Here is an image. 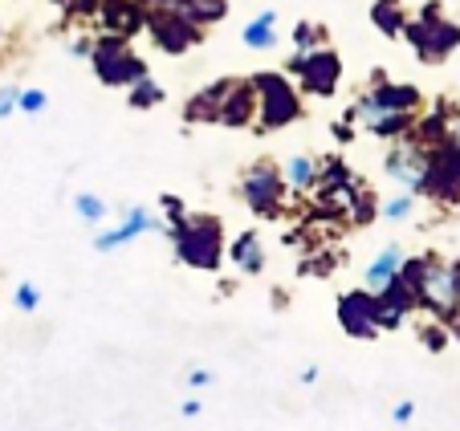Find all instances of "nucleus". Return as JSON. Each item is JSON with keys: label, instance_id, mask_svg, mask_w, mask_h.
I'll list each match as a JSON object with an SVG mask.
<instances>
[{"label": "nucleus", "instance_id": "f257e3e1", "mask_svg": "<svg viewBox=\"0 0 460 431\" xmlns=\"http://www.w3.org/2000/svg\"><path fill=\"white\" fill-rule=\"evenodd\" d=\"M167 236L175 244V260L200 273H217L225 265V228L217 216H183L175 224H167Z\"/></svg>", "mask_w": 460, "mask_h": 431}, {"label": "nucleus", "instance_id": "f03ea898", "mask_svg": "<svg viewBox=\"0 0 460 431\" xmlns=\"http://www.w3.org/2000/svg\"><path fill=\"white\" fill-rule=\"evenodd\" d=\"M420 310H428L436 321L448 326L460 313V260H444L436 252H424V273L416 289Z\"/></svg>", "mask_w": 460, "mask_h": 431}, {"label": "nucleus", "instance_id": "7ed1b4c3", "mask_svg": "<svg viewBox=\"0 0 460 431\" xmlns=\"http://www.w3.org/2000/svg\"><path fill=\"white\" fill-rule=\"evenodd\" d=\"M249 82L257 90V130H281L302 119V98L289 86V74L265 69V74H252Z\"/></svg>", "mask_w": 460, "mask_h": 431}, {"label": "nucleus", "instance_id": "20e7f679", "mask_svg": "<svg viewBox=\"0 0 460 431\" xmlns=\"http://www.w3.org/2000/svg\"><path fill=\"white\" fill-rule=\"evenodd\" d=\"M241 199L249 204L252 216H261V220H278L281 212H286V180H281V167L273 163V159H257V163L244 167L241 175Z\"/></svg>", "mask_w": 460, "mask_h": 431}, {"label": "nucleus", "instance_id": "39448f33", "mask_svg": "<svg viewBox=\"0 0 460 431\" xmlns=\"http://www.w3.org/2000/svg\"><path fill=\"white\" fill-rule=\"evenodd\" d=\"M403 37H408V45L416 49L420 61L440 66V61L460 45V25H452V21L440 17V4H424L420 21H408V25H403Z\"/></svg>", "mask_w": 460, "mask_h": 431}, {"label": "nucleus", "instance_id": "423d86ee", "mask_svg": "<svg viewBox=\"0 0 460 431\" xmlns=\"http://www.w3.org/2000/svg\"><path fill=\"white\" fill-rule=\"evenodd\" d=\"M86 61L94 66V74H98V82H102V86H130L135 78H143V74H147V61L130 49L127 37H114V33L98 37Z\"/></svg>", "mask_w": 460, "mask_h": 431}, {"label": "nucleus", "instance_id": "0eeeda50", "mask_svg": "<svg viewBox=\"0 0 460 431\" xmlns=\"http://www.w3.org/2000/svg\"><path fill=\"white\" fill-rule=\"evenodd\" d=\"M432 199L440 207H456L460 204V143L444 138L428 151V172H424V191L420 199Z\"/></svg>", "mask_w": 460, "mask_h": 431}, {"label": "nucleus", "instance_id": "6e6552de", "mask_svg": "<svg viewBox=\"0 0 460 431\" xmlns=\"http://www.w3.org/2000/svg\"><path fill=\"white\" fill-rule=\"evenodd\" d=\"M286 74H294V78L302 82L305 94L331 98L342 82V57L331 49V45H318V49H305V53L297 49L294 57H289Z\"/></svg>", "mask_w": 460, "mask_h": 431}, {"label": "nucleus", "instance_id": "1a4fd4ad", "mask_svg": "<svg viewBox=\"0 0 460 431\" xmlns=\"http://www.w3.org/2000/svg\"><path fill=\"white\" fill-rule=\"evenodd\" d=\"M428 151L416 135H400V138H391V147L387 155H383V172L391 175V180L400 183L403 191H411V196L420 199V191H424V172H428Z\"/></svg>", "mask_w": 460, "mask_h": 431}, {"label": "nucleus", "instance_id": "9d476101", "mask_svg": "<svg viewBox=\"0 0 460 431\" xmlns=\"http://www.w3.org/2000/svg\"><path fill=\"white\" fill-rule=\"evenodd\" d=\"M147 33L155 37V45L164 53L180 57V53H188L191 45L200 41L204 29H196L191 21H183L175 9H164V4H155V9H147Z\"/></svg>", "mask_w": 460, "mask_h": 431}, {"label": "nucleus", "instance_id": "9b49d317", "mask_svg": "<svg viewBox=\"0 0 460 431\" xmlns=\"http://www.w3.org/2000/svg\"><path fill=\"white\" fill-rule=\"evenodd\" d=\"M375 294L371 289H350V294L339 297V326L347 338H355V342H371V338H379V318H375Z\"/></svg>", "mask_w": 460, "mask_h": 431}, {"label": "nucleus", "instance_id": "f8f14e48", "mask_svg": "<svg viewBox=\"0 0 460 431\" xmlns=\"http://www.w3.org/2000/svg\"><path fill=\"white\" fill-rule=\"evenodd\" d=\"M347 119L355 122V127H363L367 135L375 138H400L411 130V122H416V114H403V110H383V106H375L367 94L355 98V106L347 110Z\"/></svg>", "mask_w": 460, "mask_h": 431}, {"label": "nucleus", "instance_id": "ddd939ff", "mask_svg": "<svg viewBox=\"0 0 460 431\" xmlns=\"http://www.w3.org/2000/svg\"><path fill=\"white\" fill-rule=\"evenodd\" d=\"M147 233H167V224L164 220H155L147 207H130V212H122L119 224L102 228V233L94 236V249L98 252H114V249H122V244H130L135 236H147Z\"/></svg>", "mask_w": 460, "mask_h": 431}, {"label": "nucleus", "instance_id": "4468645a", "mask_svg": "<svg viewBox=\"0 0 460 431\" xmlns=\"http://www.w3.org/2000/svg\"><path fill=\"white\" fill-rule=\"evenodd\" d=\"M94 17H102V33L135 37L147 29V4H139V0H102Z\"/></svg>", "mask_w": 460, "mask_h": 431}, {"label": "nucleus", "instance_id": "2eb2a0df", "mask_svg": "<svg viewBox=\"0 0 460 431\" xmlns=\"http://www.w3.org/2000/svg\"><path fill=\"white\" fill-rule=\"evenodd\" d=\"M371 82H375V86L367 90V98H371L375 106H383V110L416 114L420 106H424V94H420L411 82H387V74H379V69L371 74Z\"/></svg>", "mask_w": 460, "mask_h": 431}, {"label": "nucleus", "instance_id": "dca6fc26", "mask_svg": "<svg viewBox=\"0 0 460 431\" xmlns=\"http://www.w3.org/2000/svg\"><path fill=\"white\" fill-rule=\"evenodd\" d=\"M252 119H257V90H252L249 78H233V86H228L225 102H220V114L217 122L220 127H233V130H244L252 127Z\"/></svg>", "mask_w": 460, "mask_h": 431}, {"label": "nucleus", "instance_id": "f3484780", "mask_svg": "<svg viewBox=\"0 0 460 431\" xmlns=\"http://www.w3.org/2000/svg\"><path fill=\"white\" fill-rule=\"evenodd\" d=\"M225 257L233 260V268H241L244 277H257V273H265V244H261V236L252 233H241L233 244L225 249Z\"/></svg>", "mask_w": 460, "mask_h": 431}, {"label": "nucleus", "instance_id": "a211bd4d", "mask_svg": "<svg viewBox=\"0 0 460 431\" xmlns=\"http://www.w3.org/2000/svg\"><path fill=\"white\" fill-rule=\"evenodd\" d=\"M228 86H233V78H220V82H212V86H204L200 94H191L188 106H183V119H188L191 127H196V122H217Z\"/></svg>", "mask_w": 460, "mask_h": 431}, {"label": "nucleus", "instance_id": "6ab92c4d", "mask_svg": "<svg viewBox=\"0 0 460 431\" xmlns=\"http://www.w3.org/2000/svg\"><path fill=\"white\" fill-rule=\"evenodd\" d=\"M155 4L175 9L183 21H191L196 29L217 25V21H225V13H228V0H155Z\"/></svg>", "mask_w": 460, "mask_h": 431}, {"label": "nucleus", "instance_id": "aec40b11", "mask_svg": "<svg viewBox=\"0 0 460 431\" xmlns=\"http://www.w3.org/2000/svg\"><path fill=\"white\" fill-rule=\"evenodd\" d=\"M241 41L249 45L252 53H270V49H278V13L265 9L261 17H252L249 25L241 29Z\"/></svg>", "mask_w": 460, "mask_h": 431}, {"label": "nucleus", "instance_id": "412c9836", "mask_svg": "<svg viewBox=\"0 0 460 431\" xmlns=\"http://www.w3.org/2000/svg\"><path fill=\"white\" fill-rule=\"evenodd\" d=\"M281 180H286L289 196H310L314 180H318V159L314 155H294L286 167H281Z\"/></svg>", "mask_w": 460, "mask_h": 431}, {"label": "nucleus", "instance_id": "4be33fe9", "mask_svg": "<svg viewBox=\"0 0 460 431\" xmlns=\"http://www.w3.org/2000/svg\"><path fill=\"white\" fill-rule=\"evenodd\" d=\"M400 265H403V249H400V244H387V249H383L379 257L367 265V289H371V294H379L383 285L400 273Z\"/></svg>", "mask_w": 460, "mask_h": 431}, {"label": "nucleus", "instance_id": "5701e85b", "mask_svg": "<svg viewBox=\"0 0 460 431\" xmlns=\"http://www.w3.org/2000/svg\"><path fill=\"white\" fill-rule=\"evenodd\" d=\"M371 21L383 37H403V25H408V13H403L400 0H375L371 4Z\"/></svg>", "mask_w": 460, "mask_h": 431}, {"label": "nucleus", "instance_id": "b1692460", "mask_svg": "<svg viewBox=\"0 0 460 431\" xmlns=\"http://www.w3.org/2000/svg\"><path fill=\"white\" fill-rule=\"evenodd\" d=\"M164 86H159L155 78H151V74H143V78H135L127 86V102L135 106V110H155L159 102H164Z\"/></svg>", "mask_w": 460, "mask_h": 431}, {"label": "nucleus", "instance_id": "393cba45", "mask_svg": "<svg viewBox=\"0 0 460 431\" xmlns=\"http://www.w3.org/2000/svg\"><path fill=\"white\" fill-rule=\"evenodd\" d=\"M74 212H78V220L82 224H102L106 220V212H111V207H106V199L102 196H94V191H78V196H74Z\"/></svg>", "mask_w": 460, "mask_h": 431}, {"label": "nucleus", "instance_id": "a878e982", "mask_svg": "<svg viewBox=\"0 0 460 431\" xmlns=\"http://www.w3.org/2000/svg\"><path fill=\"white\" fill-rule=\"evenodd\" d=\"M318 45H326V29L314 25V21H297L294 25V49H318Z\"/></svg>", "mask_w": 460, "mask_h": 431}, {"label": "nucleus", "instance_id": "bb28decb", "mask_svg": "<svg viewBox=\"0 0 460 431\" xmlns=\"http://www.w3.org/2000/svg\"><path fill=\"white\" fill-rule=\"evenodd\" d=\"M379 212L387 216V220H395V224H403V220H411V212H416V196H411V191H400V196H391Z\"/></svg>", "mask_w": 460, "mask_h": 431}, {"label": "nucleus", "instance_id": "cd10ccee", "mask_svg": "<svg viewBox=\"0 0 460 431\" xmlns=\"http://www.w3.org/2000/svg\"><path fill=\"white\" fill-rule=\"evenodd\" d=\"M448 326H444V321H428V326H420V342H424L428 346V350H432V354H440V350H448Z\"/></svg>", "mask_w": 460, "mask_h": 431}, {"label": "nucleus", "instance_id": "c85d7f7f", "mask_svg": "<svg viewBox=\"0 0 460 431\" xmlns=\"http://www.w3.org/2000/svg\"><path fill=\"white\" fill-rule=\"evenodd\" d=\"M13 305H17L21 313H37V305H41V289H37L33 281H21L17 289H13Z\"/></svg>", "mask_w": 460, "mask_h": 431}, {"label": "nucleus", "instance_id": "c756f323", "mask_svg": "<svg viewBox=\"0 0 460 431\" xmlns=\"http://www.w3.org/2000/svg\"><path fill=\"white\" fill-rule=\"evenodd\" d=\"M45 106H49V94H45V90H21V98H17V110L21 114H41Z\"/></svg>", "mask_w": 460, "mask_h": 431}, {"label": "nucleus", "instance_id": "7c9ffc66", "mask_svg": "<svg viewBox=\"0 0 460 431\" xmlns=\"http://www.w3.org/2000/svg\"><path fill=\"white\" fill-rule=\"evenodd\" d=\"M17 98H21V86H0V119L17 114Z\"/></svg>", "mask_w": 460, "mask_h": 431}, {"label": "nucleus", "instance_id": "2f4dec72", "mask_svg": "<svg viewBox=\"0 0 460 431\" xmlns=\"http://www.w3.org/2000/svg\"><path fill=\"white\" fill-rule=\"evenodd\" d=\"M98 4H102V0H66L61 9H70L74 17H94V13H98Z\"/></svg>", "mask_w": 460, "mask_h": 431}, {"label": "nucleus", "instance_id": "473e14b6", "mask_svg": "<svg viewBox=\"0 0 460 431\" xmlns=\"http://www.w3.org/2000/svg\"><path fill=\"white\" fill-rule=\"evenodd\" d=\"M391 419H395V423H411V419H416V403H411V399H403V403H395V411H391Z\"/></svg>", "mask_w": 460, "mask_h": 431}, {"label": "nucleus", "instance_id": "72a5a7b5", "mask_svg": "<svg viewBox=\"0 0 460 431\" xmlns=\"http://www.w3.org/2000/svg\"><path fill=\"white\" fill-rule=\"evenodd\" d=\"M164 212H167V224H175V220H183V216H188L175 196H164Z\"/></svg>", "mask_w": 460, "mask_h": 431}, {"label": "nucleus", "instance_id": "f704fd0d", "mask_svg": "<svg viewBox=\"0 0 460 431\" xmlns=\"http://www.w3.org/2000/svg\"><path fill=\"white\" fill-rule=\"evenodd\" d=\"M334 138H339V143H350V138H355V122H350L347 114L334 122Z\"/></svg>", "mask_w": 460, "mask_h": 431}, {"label": "nucleus", "instance_id": "c9c22d12", "mask_svg": "<svg viewBox=\"0 0 460 431\" xmlns=\"http://www.w3.org/2000/svg\"><path fill=\"white\" fill-rule=\"evenodd\" d=\"M208 383H212V371H204V366H200V371H191V374H188V387H191V391H204Z\"/></svg>", "mask_w": 460, "mask_h": 431}, {"label": "nucleus", "instance_id": "e433bc0d", "mask_svg": "<svg viewBox=\"0 0 460 431\" xmlns=\"http://www.w3.org/2000/svg\"><path fill=\"white\" fill-rule=\"evenodd\" d=\"M90 49H94V41H90V37H78V41H70L74 57H90Z\"/></svg>", "mask_w": 460, "mask_h": 431}, {"label": "nucleus", "instance_id": "4c0bfd02", "mask_svg": "<svg viewBox=\"0 0 460 431\" xmlns=\"http://www.w3.org/2000/svg\"><path fill=\"white\" fill-rule=\"evenodd\" d=\"M448 138L460 143V106H452V114H448Z\"/></svg>", "mask_w": 460, "mask_h": 431}, {"label": "nucleus", "instance_id": "58836bf2", "mask_svg": "<svg viewBox=\"0 0 460 431\" xmlns=\"http://www.w3.org/2000/svg\"><path fill=\"white\" fill-rule=\"evenodd\" d=\"M200 411H204V407H200V399H188V403L180 407V415H183V419H196V415H200Z\"/></svg>", "mask_w": 460, "mask_h": 431}, {"label": "nucleus", "instance_id": "ea45409f", "mask_svg": "<svg viewBox=\"0 0 460 431\" xmlns=\"http://www.w3.org/2000/svg\"><path fill=\"white\" fill-rule=\"evenodd\" d=\"M302 383H305V387H314V383H318V366H305V371H302Z\"/></svg>", "mask_w": 460, "mask_h": 431}, {"label": "nucleus", "instance_id": "a19ab883", "mask_svg": "<svg viewBox=\"0 0 460 431\" xmlns=\"http://www.w3.org/2000/svg\"><path fill=\"white\" fill-rule=\"evenodd\" d=\"M448 334H456V338H460V313H456V318L448 321Z\"/></svg>", "mask_w": 460, "mask_h": 431}, {"label": "nucleus", "instance_id": "79ce46f5", "mask_svg": "<svg viewBox=\"0 0 460 431\" xmlns=\"http://www.w3.org/2000/svg\"><path fill=\"white\" fill-rule=\"evenodd\" d=\"M139 4H155V0H139Z\"/></svg>", "mask_w": 460, "mask_h": 431}, {"label": "nucleus", "instance_id": "37998d69", "mask_svg": "<svg viewBox=\"0 0 460 431\" xmlns=\"http://www.w3.org/2000/svg\"><path fill=\"white\" fill-rule=\"evenodd\" d=\"M0 37H4V25H0Z\"/></svg>", "mask_w": 460, "mask_h": 431}]
</instances>
